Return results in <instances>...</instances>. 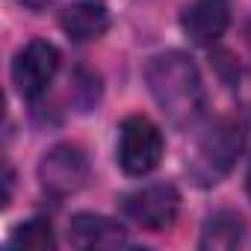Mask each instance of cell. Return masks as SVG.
<instances>
[{"mask_svg": "<svg viewBox=\"0 0 251 251\" xmlns=\"http://www.w3.org/2000/svg\"><path fill=\"white\" fill-rule=\"evenodd\" d=\"M148 92L175 127L186 130L204 109V86L198 65L183 50H163L145 68Z\"/></svg>", "mask_w": 251, "mask_h": 251, "instance_id": "cell-1", "label": "cell"}, {"mask_svg": "<svg viewBox=\"0 0 251 251\" xmlns=\"http://www.w3.org/2000/svg\"><path fill=\"white\" fill-rule=\"evenodd\" d=\"M242 145H245V136H242L239 124L230 121V118H219L198 139V151H195V163H192V177L201 186L219 183V177H225L233 169L236 157L242 154Z\"/></svg>", "mask_w": 251, "mask_h": 251, "instance_id": "cell-2", "label": "cell"}, {"mask_svg": "<svg viewBox=\"0 0 251 251\" xmlns=\"http://www.w3.org/2000/svg\"><path fill=\"white\" fill-rule=\"evenodd\" d=\"M166 154L163 130L148 115H127L118 127V166L130 177L151 175Z\"/></svg>", "mask_w": 251, "mask_h": 251, "instance_id": "cell-3", "label": "cell"}, {"mask_svg": "<svg viewBox=\"0 0 251 251\" xmlns=\"http://www.w3.org/2000/svg\"><path fill=\"white\" fill-rule=\"evenodd\" d=\"M89 154L77 145V142H56L53 148H48L39 160V183L48 195L53 198H68L74 192H80L89 180Z\"/></svg>", "mask_w": 251, "mask_h": 251, "instance_id": "cell-4", "label": "cell"}, {"mask_svg": "<svg viewBox=\"0 0 251 251\" xmlns=\"http://www.w3.org/2000/svg\"><path fill=\"white\" fill-rule=\"evenodd\" d=\"M59 71V48L48 39H30L12 59V86L24 100H36L48 92Z\"/></svg>", "mask_w": 251, "mask_h": 251, "instance_id": "cell-5", "label": "cell"}, {"mask_svg": "<svg viewBox=\"0 0 251 251\" xmlns=\"http://www.w3.org/2000/svg\"><path fill=\"white\" fill-rule=\"evenodd\" d=\"M124 210L145 230H166L177 219L180 192L175 183H151V186L124 198Z\"/></svg>", "mask_w": 251, "mask_h": 251, "instance_id": "cell-6", "label": "cell"}, {"mask_svg": "<svg viewBox=\"0 0 251 251\" xmlns=\"http://www.w3.org/2000/svg\"><path fill=\"white\" fill-rule=\"evenodd\" d=\"M230 27V6L225 0H192L180 15V30L192 45L210 48Z\"/></svg>", "mask_w": 251, "mask_h": 251, "instance_id": "cell-7", "label": "cell"}, {"mask_svg": "<svg viewBox=\"0 0 251 251\" xmlns=\"http://www.w3.org/2000/svg\"><path fill=\"white\" fill-rule=\"evenodd\" d=\"M106 0H74L59 12V27L71 42H92L109 30Z\"/></svg>", "mask_w": 251, "mask_h": 251, "instance_id": "cell-8", "label": "cell"}, {"mask_svg": "<svg viewBox=\"0 0 251 251\" xmlns=\"http://www.w3.org/2000/svg\"><path fill=\"white\" fill-rule=\"evenodd\" d=\"M68 236L77 248H121L127 245V230L115 219L100 213H74L68 222Z\"/></svg>", "mask_w": 251, "mask_h": 251, "instance_id": "cell-9", "label": "cell"}, {"mask_svg": "<svg viewBox=\"0 0 251 251\" xmlns=\"http://www.w3.org/2000/svg\"><path fill=\"white\" fill-rule=\"evenodd\" d=\"M242 236H245V219L236 210H216L213 216L204 219L198 245L213 251H227V248H236Z\"/></svg>", "mask_w": 251, "mask_h": 251, "instance_id": "cell-10", "label": "cell"}, {"mask_svg": "<svg viewBox=\"0 0 251 251\" xmlns=\"http://www.w3.org/2000/svg\"><path fill=\"white\" fill-rule=\"evenodd\" d=\"M9 245H15V248H30V251H53V248H56V236H53L50 222L42 219V216H36V219H30V222H24V225L15 227Z\"/></svg>", "mask_w": 251, "mask_h": 251, "instance_id": "cell-11", "label": "cell"}, {"mask_svg": "<svg viewBox=\"0 0 251 251\" xmlns=\"http://www.w3.org/2000/svg\"><path fill=\"white\" fill-rule=\"evenodd\" d=\"M18 3L24 6V9H30V12H42V9H48L53 0H18Z\"/></svg>", "mask_w": 251, "mask_h": 251, "instance_id": "cell-12", "label": "cell"}, {"mask_svg": "<svg viewBox=\"0 0 251 251\" xmlns=\"http://www.w3.org/2000/svg\"><path fill=\"white\" fill-rule=\"evenodd\" d=\"M9 198H12V169H6L3 175V207H9Z\"/></svg>", "mask_w": 251, "mask_h": 251, "instance_id": "cell-13", "label": "cell"}, {"mask_svg": "<svg viewBox=\"0 0 251 251\" xmlns=\"http://www.w3.org/2000/svg\"><path fill=\"white\" fill-rule=\"evenodd\" d=\"M245 192H248V198H251V163H248V172H245Z\"/></svg>", "mask_w": 251, "mask_h": 251, "instance_id": "cell-14", "label": "cell"}]
</instances>
